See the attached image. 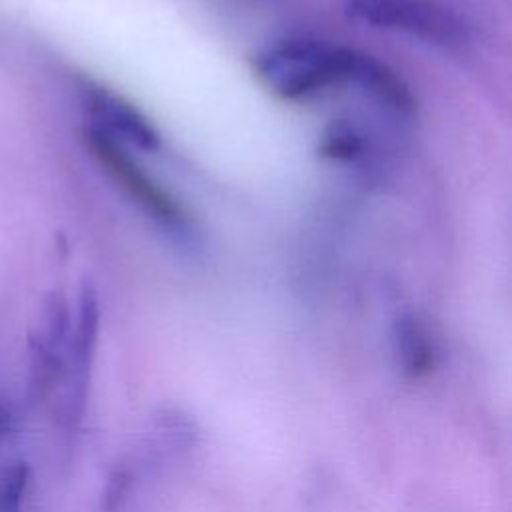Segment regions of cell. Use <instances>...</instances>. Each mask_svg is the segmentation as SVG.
<instances>
[{
    "label": "cell",
    "mask_w": 512,
    "mask_h": 512,
    "mask_svg": "<svg viewBox=\"0 0 512 512\" xmlns=\"http://www.w3.org/2000/svg\"><path fill=\"white\" fill-rule=\"evenodd\" d=\"M392 332L402 372L410 378L426 376L434 366V346L420 320L408 312L400 314Z\"/></svg>",
    "instance_id": "6"
},
{
    "label": "cell",
    "mask_w": 512,
    "mask_h": 512,
    "mask_svg": "<svg viewBox=\"0 0 512 512\" xmlns=\"http://www.w3.org/2000/svg\"><path fill=\"white\" fill-rule=\"evenodd\" d=\"M342 10L364 26L404 32L442 48L470 40L468 22L444 0H342Z\"/></svg>",
    "instance_id": "1"
},
{
    "label": "cell",
    "mask_w": 512,
    "mask_h": 512,
    "mask_svg": "<svg viewBox=\"0 0 512 512\" xmlns=\"http://www.w3.org/2000/svg\"><path fill=\"white\" fill-rule=\"evenodd\" d=\"M338 78L348 80L376 98L388 110L400 116H414L418 112V100L410 84L386 62L376 56L348 46H334Z\"/></svg>",
    "instance_id": "4"
},
{
    "label": "cell",
    "mask_w": 512,
    "mask_h": 512,
    "mask_svg": "<svg viewBox=\"0 0 512 512\" xmlns=\"http://www.w3.org/2000/svg\"><path fill=\"white\" fill-rule=\"evenodd\" d=\"M362 150H364V140L360 132L346 120H334L332 124H328L318 144L320 156L330 160H340V162L358 158Z\"/></svg>",
    "instance_id": "7"
},
{
    "label": "cell",
    "mask_w": 512,
    "mask_h": 512,
    "mask_svg": "<svg viewBox=\"0 0 512 512\" xmlns=\"http://www.w3.org/2000/svg\"><path fill=\"white\" fill-rule=\"evenodd\" d=\"M14 430H16L14 410L4 398H0V442L8 440L14 434Z\"/></svg>",
    "instance_id": "9"
},
{
    "label": "cell",
    "mask_w": 512,
    "mask_h": 512,
    "mask_svg": "<svg viewBox=\"0 0 512 512\" xmlns=\"http://www.w3.org/2000/svg\"><path fill=\"white\" fill-rule=\"evenodd\" d=\"M78 90L84 106L98 120V128H102L116 140H126L146 152H156L162 146L160 132L126 98L88 80H82L78 84Z\"/></svg>",
    "instance_id": "5"
},
{
    "label": "cell",
    "mask_w": 512,
    "mask_h": 512,
    "mask_svg": "<svg viewBox=\"0 0 512 512\" xmlns=\"http://www.w3.org/2000/svg\"><path fill=\"white\" fill-rule=\"evenodd\" d=\"M30 484V468L22 460L0 468V512H20Z\"/></svg>",
    "instance_id": "8"
},
{
    "label": "cell",
    "mask_w": 512,
    "mask_h": 512,
    "mask_svg": "<svg viewBox=\"0 0 512 512\" xmlns=\"http://www.w3.org/2000/svg\"><path fill=\"white\" fill-rule=\"evenodd\" d=\"M82 140L102 170L124 190L126 196L132 198L142 212L148 214V218L172 232H182L190 226L186 208L144 168H140L120 140L98 126L84 128Z\"/></svg>",
    "instance_id": "3"
},
{
    "label": "cell",
    "mask_w": 512,
    "mask_h": 512,
    "mask_svg": "<svg viewBox=\"0 0 512 512\" xmlns=\"http://www.w3.org/2000/svg\"><path fill=\"white\" fill-rule=\"evenodd\" d=\"M252 68L284 100H300L340 82L334 46L310 36L272 42L252 56Z\"/></svg>",
    "instance_id": "2"
}]
</instances>
